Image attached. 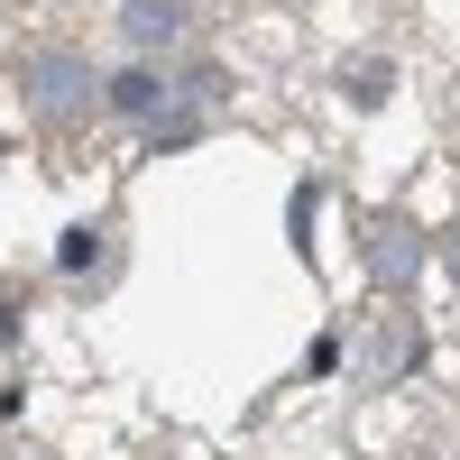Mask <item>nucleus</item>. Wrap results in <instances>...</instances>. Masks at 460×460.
I'll return each mask as SVG.
<instances>
[{"instance_id":"obj_1","label":"nucleus","mask_w":460,"mask_h":460,"mask_svg":"<svg viewBox=\"0 0 460 460\" xmlns=\"http://www.w3.org/2000/svg\"><path fill=\"white\" fill-rule=\"evenodd\" d=\"M120 37H129V47H166V37H184V0H129Z\"/></svg>"},{"instance_id":"obj_2","label":"nucleus","mask_w":460,"mask_h":460,"mask_svg":"<svg viewBox=\"0 0 460 460\" xmlns=\"http://www.w3.org/2000/svg\"><path fill=\"white\" fill-rule=\"evenodd\" d=\"M37 102H47V111L84 102V65H74V56H47V65H37Z\"/></svg>"},{"instance_id":"obj_3","label":"nucleus","mask_w":460,"mask_h":460,"mask_svg":"<svg viewBox=\"0 0 460 460\" xmlns=\"http://www.w3.org/2000/svg\"><path fill=\"white\" fill-rule=\"evenodd\" d=\"M111 102H120V111H147V102H157V74H147V65L120 74V84H111Z\"/></svg>"}]
</instances>
